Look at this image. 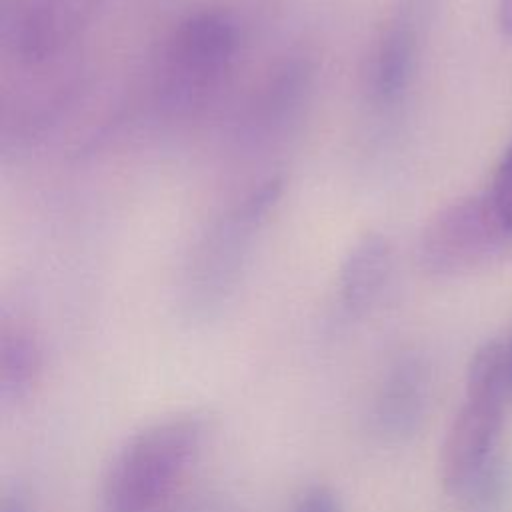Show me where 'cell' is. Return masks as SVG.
Instances as JSON below:
<instances>
[{
	"label": "cell",
	"instance_id": "9",
	"mask_svg": "<svg viewBox=\"0 0 512 512\" xmlns=\"http://www.w3.org/2000/svg\"><path fill=\"white\" fill-rule=\"evenodd\" d=\"M414 62V30L406 16L386 28L372 64V92L380 102H394L406 88Z\"/></svg>",
	"mask_w": 512,
	"mask_h": 512
},
{
	"label": "cell",
	"instance_id": "12",
	"mask_svg": "<svg viewBox=\"0 0 512 512\" xmlns=\"http://www.w3.org/2000/svg\"><path fill=\"white\" fill-rule=\"evenodd\" d=\"M290 512H344V504L334 488L314 484L302 490Z\"/></svg>",
	"mask_w": 512,
	"mask_h": 512
},
{
	"label": "cell",
	"instance_id": "7",
	"mask_svg": "<svg viewBox=\"0 0 512 512\" xmlns=\"http://www.w3.org/2000/svg\"><path fill=\"white\" fill-rule=\"evenodd\" d=\"M392 270L386 236L366 232L348 250L340 268V302L348 314H366L380 298Z\"/></svg>",
	"mask_w": 512,
	"mask_h": 512
},
{
	"label": "cell",
	"instance_id": "1",
	"mask_svg": "<svg viewBox=\"0 0 512 512\" xmlns=\"http://www.w3.org/2000/svg\"><path fill=\"white\" fill-rule=\"evenodd\" d=\"M212 420L202 410H178L130 434L108 462L100 512H162L202 458Z\"/></svg>",
	"mask_w": 512,
	"mask_h": 512
},
{
	"label": "cell",
	"instance_id": "2",
	"mask_svg": "<svg viewBox=\"0 0 512 512\" xmlns=\"http://www.w3.org/2000/svg\"><path fill=\"white\" fill-rule=\"evenodd\" d=\"M240 34L222 10H202L184 18L168 38L156 74V96L170 112L202 106L230 70Z\"/></svg>",
	"mask_w": 512,
	"mask_h": 512
},
{
	"label": "cell",
	"instance_id": "15",
	"mask_svg": "<svg viewBox=\"0 0 512 512\" xmlns=\"http://www.w3.org/2000/svg\"><path fill=\"white\" fill-rule=\"evenodd\" d=\"M504 364H506V384L508 396L512 398V338L504 344Z\"/></svg>",
	"mask_w": 512,
	"mask_h": 512
},
{
	"label": "cell",
	"instance_id": "13",
	"mask_svg": "<svg viewBox=\"0 0 512 512\" xmlns=\"http://www.w3.org/2000/svg\"><path fill=\"white\" fill-rule=\"evenodd\" d=\"M0 512H36V510L28 494L22 488L12 486V488H6L0 496Z\"/></svg>",
	"mask_w": 512,
	"mask_h": 512
},
{
	"label": "cell",
	"instance_id": "5",
	"mask_svg": "<svg viewBox=\"0 0 512 512\" xmlns=\"http://www.w3.org/2000/svg\"><path fill=\"white\" fill-rule=\"evenodd\" d=\"M502 400L468 396L460 404L440 448L438 474L448 496L464 498L480 474L494 462L502 428Z\"/></svg>",
	"mask_w": 512,
	"mask_h": 512
},
{
	"label": "cell",
	"instance_id": "11",
	"mask_svg": "<svg viewBox=\"0 0 512 512\" xmlns=\"http://www.w3.org/2000/svg\"><path fill=\"white\" fill-rule=\"evenodd\" d=\"M488 196L512 226V146L504 152L488 190Z\"/></svg>",
	"mask_w": 512,
	"mask_h": 512
},
{
	"label": "cell",
	"instance_id": "6",
	"mask_svg": "<svg viewBox=\"0 0 512 512\" xmlns=\"http://www.w3.org/2000/svg\"><path fill=\"white\" fill-rule=\"evenodd\" d=\"M432 394L428 362L412 352L394 358L382 372L368 406L370 434L390 446L404 444L422 428Z\"/></svg>",
	"mask_w": 512,
	"mask_h": 512
},
{
	"label": "cell",
	"instance_id": "10",
	"mask_svg": "<svg viewBox=\"0 0 512 512\" xmlns=\"http://www.w3.org/2000/svg\"><path fill=\"white\" fill-rule=\"evenodd\" d=\"M464 394L494 398L502 402L510 398L508 384H506V364H504L502 342L490 340L474 350L466 368Z\"/></svg>",
	"mask_w": 512,
	"mask_h": 512
},
{
	"label": "cell",
	"instance_id": "8",
	"mask_svg": "<svg viewBox=\"0 0 512 512\" xmlns=\"http://www.w3.org/2000/svg\"><path fill=\"white\" fill-rule=\"evenodd\" d=\"M44 368V354L34 332L22 324L0 328V408L24 404L36 390Z\"/></svg>",
	"mask_w": 512,
	"mask_h": 512
},
{
	"label": "cell",
	"instance_id": "16",
	"mask_svg": "<svg viewBox=\"0 0 512 512\" xmlns=\"http://www.w3.org/2000/svg\"><path fill=\"white\" fill-rule=\"evenodd\" d=\"M180 512H214V510H212V504H200V502H196V504H190V506L182 508Z\"/></svg>",
	"mask_w": 512,
	"mask_h": 512
},
{
	"label": "cell",
	"instance_id": "14",
	"mask_svg": "<svg viewBox=\"0 0 512 512\" xmlns=\"http://www.w3.org/2000/svg\"><path fill=\"white\" fill-rule=\"evenodd\" d=\"M498 26L502 34L512 38V0H500L498 4Z\"/></svg>",
	"mask_w": 512,
	"mask_h": 512
},
{
	"label": "cell",
	"instance_id": "3",
	"mask_svg": "<svg viewBox=\"0 0 512 512\" xmlns=\"http://www.w3.org/2000/svg\"><path fill=\"white\" fill-rule=\"evenodd\" d=\"M512 258V226L486 194L438 210L418 240L420 268L434 278H460Z\"/></svg>",
	"mask_w": 512,
	"mask_h": 512
},
{
	"label": "cell",
	"instance_id": "4",
	"mask_svg": "<svg viewBox=\"0 0 512 512\" xmlns=\"http://www.w3.org/2000/svg\"><path fill=\"white\" fill-rule=\"evenodd\" d=\"M98 0H18L2 18L8 52L28 66L60 56L90 24Z\"/></svg>",
	"mask_w": 512,
	"mask_h": 512
}]
</instances>
